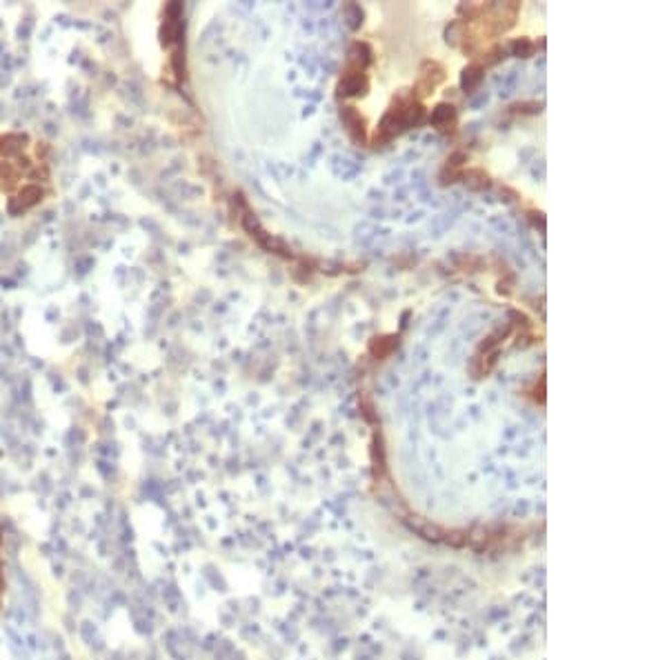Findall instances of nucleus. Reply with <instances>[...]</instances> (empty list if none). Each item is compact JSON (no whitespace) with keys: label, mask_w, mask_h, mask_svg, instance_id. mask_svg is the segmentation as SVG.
Listing matches in <instances>:
<instances>
[{"label":"nucleus","mask_w":667,"mask_h":660,"mask_svg":"<svg viewBox=\"0 0 667 660\" xmlns=\"http://www.w3.org/2000/svg\"><path fill=\"white\" fill-rule=\"evenodd\" d=\"M452 116H454V112H452L450 105H441V107H436V112L432 114V123L434 125H443V123H447Z\"/></svg>","instance_id":"nucleus-2"},{"label":"nucleus","mask_w":667,"mask_h":660,"mask_svg":"<svg viewBox=\"0 0 667 660\" xmlns=\"http://www.w3.org/2000/svg\"><path fill=\"white\" fill-rule=\"evenodd\" d=\"M514 51L518 56H527V54H532V45L525 42V40H516L514 42Z\"/></svg>","instance_id":"nucleus-3"},{"label":"nucleus","mask_w":667,"mask_h":660,"mask_svg":"<svg viewBox=\"0 0 667 660\" xmlns=\"http://www.w3.org/2000/svg\"><path fill=\"white\" fill-rule=\"evenodd\" d=\"M0 538H3V534H0Z\"/></svg>","instance_id":"nucleus-4"},{"label":"nucleus","mask_w":667,"mask_h":660,"mask_svg":"<svg viewBox=\"0 0 667 660\" xmlns=\"http://www.w3.org/2000/svg\"><path fill=\"white\" fill-rule=\"evenodd\" d=\"M481 78H483V73H481V69H479V67H470V69H465V73H463V87H465V89H474L476 84L481 82Z\"/></svg>","instance_id":"nucleus-1"}]
</instances>
